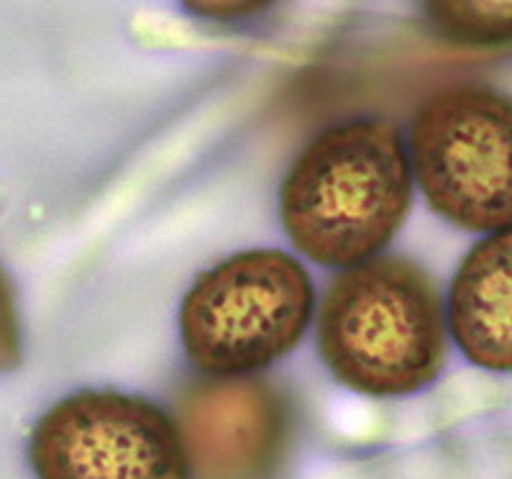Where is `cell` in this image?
<instances>
[{"label":"cell","mask_w":512,"mask_h":479,"mask_svg":"<svg viewBox=\"0 0 512 479\" xmlns=\"http://www.w3.org/2000/svg\"><path fill=\"white\" fill-rule=\"evenodd\" d=\"M413 164L400 136L379 121L323 131L297 157L280 190L287 236L308 259L356 267L405 221Z\"/></svg>","instance_id":"obj_1"},{"label":"cell","mask_w":512,"mask_h":479,"mask_svg":"<svg viewBox=\"0 0 512 479\" xmlns=\"http://www.w3.org/2000/svg\"><path fill=\"white\" fill-rule=\"evenodd\" d=\"M318 349L341 385L397 398L436 380L446 318L436 287L418 264L369 259L333 280L318 310Z\"/></svg>","instance_id":"obj_2"},{"label":"cell","mask_w":512,"mask_h":479,"mask_svg":"<svg viewBox=\"0 0 512 479\" xmlns=\"http://www.w3.org/2000/svg\"><path fill=\"white\" fill-rule=\"evenodd\" d=\"M313 316V285L292 257L272 249L228 257L200 277L180 310L192 364L213 377L269 367L300 341Z\"/></svg>","instance_id":"obj_3"},{"label":"cell","mask_w":512,"mask_h":479,"mask_svg":"<svg viewBox=\"0 0 512 479\" xmlns=\"http://www.w3.org/2000/svg\"><path fill=\"white\" fill-rule=\"evenodd\" d=\"M425 200L469 231L512 228V100L487 88H448L425 100L410 136Z\"/></svg>","instance_id":"obj_4"},{"label":"cell","mask_w":512,"mask_h":479,"mask_svg":"<svg viewBox=\"0 0 512 479\" xmlns=\"http://www.w3.org/2000/svg\"><path fill=\"white\" fill-rule=\"evenodd\" d=\"M39 479H187L180 431L167 415L121 392H77L34 428Z\"/></svg>","instance_id":"obj_5"},{"label":"cell","mask_w":512,"mask_h":479,"mask_svg":"<svg viewBox=\"0 0 512 479\" xmlns=\"http://www.w3.org/2000/svg\"><path fill=\"white\" fill-rule=\"evenodd\" d=\"M177 431L195 479H267L285 451L290 413L267 382L223 377L182 392Z\"/></svg>","instance_id":"obj_6"},{"label":"cell","mask_w":512,"mask_h":479,"mask_svg":"<svg viewBox=\"0 0 512 479\" xmlns=\"http://www.w3.org/2000/svg\"><path fill=\"white\" fill-rule=\"evenodd\" d=\"M448 326L464 357L482 369H512V228L466 254L448 295Z\"/></svg>","instance_id":"obj_7"},{"label":"cell","mask_w":512,"mask_h":479,"mask_svg":"<svg viewBox=\"0 0 512 479\" xmlns=\"http://www.w3.org/2000/svg\"><path fill=\"white\" fill-rule=\"evenodd\" d=\"M423 8L446 39L469 47L512 44V0H423Z\"/></svg>","instance_id":"obj_8"},{"label":"cell","mask_w":512,"mask_h":479,"mask_svg":"<svg viewBox=\"0 0 512 479\" xmlns=\"http://www.w3.org/2000/svg\"><path fill=\"white\" fill-rule=\"evenodd\" d=\"M18 357H21V341H18L13 293L6 275L0 272V372L16 367Z\"/></svg>","instance_id":"obj_9"},{"label":"cell","mask_w":512,"mask_h":479,"mask_svg":"<svg viewBox=\"0 0 512 479\" xmlns=\"http://www.w3.org/2000/svg\"><path fill=\"white\" fill-rule=\"evenodd\" d=\"M187 11L210 21H241L267 11L274 0H182Z\"/></svg>","instance_id":"obj_10"}]
</instances>
